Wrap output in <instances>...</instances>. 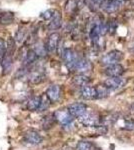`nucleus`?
Returning a JSON list of instances; mask_svg holds the SVG:
<instances>
[{"label":"nucleus","mask_w":134,"mask_h":150,"mask_svg":"<svg viewBox=\"0 0 134 150\" xmlns=\"http://www.w3.org/2000/svg\"><path fill=\"white\" fill-rule=\"evenodd\" d=\"M123 54L122 52L118 51V50H112V51L106 53L105 55L101 57L100 59V64L103 66H110L113 64H117L122 60Z\"/></svg>","instance_id":"f257e3e1"},{"label":"nucleus","mask_w":134,"mask_h":150,"mask_svg":"<svg viewBox=\"0 0 134 150\" xmlns=\"http://www.w3.org/2000/svg\"><path fill=\"white\" fill-rule=\"evenodd\" d=\"M78 121L83 126L87 127H96L99 124V117L95 113L92 112H85L83 115L78 117Z\"/></svg>","instance_id":"f03ea898"},{"label":"nucleus","mask_w":134,"mask_h":150,"mask_svg":"<svg viewBox=\"0 0 134 150\" xmlns=\"http://www.w3.org/2000/svg\"><path fill=\"white\" fill-rule=\"evenodd\" d=\"M62 59L64 61L65 65L68 67L69 69H75V66H76V63L78 61L79 58L77 57V54L73 51L72 49H64V51L62 53Z\"/></svg>","instance_id":"7ed1b4c3"},{"label":"nucleus","mask_w":134,"mask_h":150,"mask_svg":"<svg viewBox=\"0 0 134 150\" xmlns=\"http://www.w3.org/2000/svg\"><path fill=\"white\" fill-rule=\"evenodd\" d=\"M127 83V79L122 78V77H109L104 81L105 85L109 90H117L125 86Z\"/></svg>","instance_id":"20e7f679"},{"label":"nucleus","mask_w":134,"mask_h":150,"mask_svg":"<svg viewBox=\"0 0 134 150\" xmlns=\"http://www.w3.org/2000/svg\"><path fill=\"white\" fill-rule=\"evenodd\" d=\"M54 115L56 121H58L59 123H61L62 125H68L72 122L73 120V117L72 115L69 113L68 109H60V110H57L53 113Z\"/></svg>","instance_id":"39448f33"},{"label":"nucleus","mask_w":134,"mask_h":150,"mask_svg":"<svg viewBox=\"0 0 134 150\" xmlns=\"http://www.w3.org/2000/svg\"><path fill=\"white\" fill-rule=\"evenodd\" d=\"M60 42V35L57 32H53L49 35L47 39V43H46V48L47 51L49 53H53L57 50L58 45Z\"/></svg>","instance_id":"423d86ee"},{"label":"nucleus","mask_w":134,"mask_h":150,"mask_svg":"<svg viewBox=\"0 0 134 150\" xmlns=\"http://www.w3.org/2000/svg\"><path fill=\"white\" fill-rule=\"evenodd\" d=\"M67 109L69 111L70 114L72 115V117H80V116L83 115L86 112L87 106L84 103L77 102V103L70 104Z\"/></svg>","instance_id":"0eeeda50"},{"label":"nucleus","mask_w":134,"mask_h":150,"mask_svg":"<svg viewBox=\"0 0 134 150\" xmlns=\"http://www.w3.org/2000/svg\"><path fill=\"white\" fill-rule=\"evenodd\" d=\"M104 72L108 77H121V75L125 72V69L121 64L117 63L107 66Z\"/></svg>","instance_id":"6e6552de"},{"label":"nucleus","mask_w":134,"mask_h":150,"mask_svg":"<svg viewBox=\"0 0 134 150\" xmlns=\"http://www.w3.org/2000/svg\"><path fill=\"white\" fill-rule=\"evenodd\" d=\"M24 141L30 145H38L42 142V137L38 132L34 131V130H30V131L26 132L25 135H24Z\"/></svg>","instance_id":"1a4fd4ad"},{"label":"nucleus","mask_w":134,"mask_h":150,"mask_svg":"<svg viewBox=\"0 0 134 150\" xmlns=\"http://www.w3.org/2000/svg\"><path fill=\"white\" fill-rule=\"evenodd\" d=\"M122 6L119 2L115 1V0H105L104 2L101 3V9L106 13H114L118 10L120 7Z\"/></svg>","instance_id":"9d476101"},{"label":"nucleus","mask_w":134,"mask_h":150,"mask_svg":"<svg viewBox=\"0 0 134 150\" xmlns=\"http://www.w3.org/2000/svg\"><path fill=\"white\" fill-rule=\"evenodd\" d=\"M46 95L50 99L51 102H56L59 100L60 96H61V87L59 85H50L46 90Z\"/></svg>","instance_id":"9b49d317"},{"label":"nucleus","mask_w":134,"mask_h":150,"mask_svg":"<svg viewBox=\"0 0 134 150\" xmlns=\"http://www.w3.org/2000/svg\"><path fill=\"white\" fill-rule=\"evenodd\" d=\"M80 94H81V97L84 99H88V100H91V99H95L97 98V90L96 87L93 86H84L81 88V91H80Z\"/></svg>","instance_id":"f8f14e48"},{"label":"nucleus","mask_w":134,"mask_h":150,"mask_svg":"<svg viewBox=\"0 0 134 150\" xmlns=\"http://www.w3.org/2000/svg\"><path fill=\"white\" fill-rule=\"evenodd\" d=\"M62 22V17H61V13L59 11L55 10L53 12V15L50 19V23H49V29L50 30H56L61 26Z\"/></svg>","instance_id":"ddd939ff"},{"label":"nucleus","mask_w":134,"mask_h":150,"mask_svg":"<svg viewBox=\"0 0 134 150\" xmlns=\"http://www.w3.org/2000/svg\"><path fill=\"white\" fill-rule=\"evenodd\" d=\"M91 67L92 65L89 60L85 59V58H79L76 63V66H75V70L78 72H81V73H85V72L90 71Z\"/></svg>","instance_id":"4468645a"},{"label":"nucleus","mask_w":134,"mask_h":150,"mask_svg":"<svg viewBox=\"0 0 134 150\" xmlns=\"http://www.w3.org/2000/svg\"><path fill=\"white\" fill-rule=\"evenodd\" d=\"M90 82H91V79L84 74H78V75H76V76L73 77V83H74L76 86L81 87V88L84 86H87Z\"/></svg>","instance_id":"2eb2a0df"},{"label":"nucleus","mask_w":134,"mask_h":150,"mask_svg":"<svg viewBox=\"0 0 134 150\" xmlns=\"http://www.w3.org/2000/svg\"><path fill=\"white\" fill-rule=\"evenodd\" d=\"M41 102V96H33L27 101L26 108L29 111H38Z\"/></svg>","instance_id":"dca6fc26"},{"label":"nucleus","mask_w":134,"mask_h":150,"mask_svg":"<svg viewBox=\"0 0 134 150\" xmlns=\"http://www.w3.org/2000/svg\"><path fill=\"white\" fill-rule=\"evenodd\" d=\"M37 54L35 53V51L32 49V50H28L27 52L24 54V57H23V62H24V65L25 66H28V65L34 63L37 59Z\"/></svg>","instance_id":"f3484780"},{"label":"nucleus","mask_w":134,"mask_h":150,"mask_svg":"<svg viewBox=\"0 0 134 150\" xmlns=\"http://www.w3.org/2000/svg\"><path fill=\"white\" fill-rule=\"evenodd\" d=\"M2 69H3V73L6 74L10 71L11 67H12V58L9 54H6L5 56L2 58Z\"/></svg>","instance_id":"a211bd4d"},{"label":"nucleus","mask_w":134,"mask_h":150,"mask_svg":"<svg viewBox=\"0 0 134 150\" xmlns=\"http://www.w3.org/2000/svg\"><path fill=\"white\" fill-rule=\"evenodd\" d=\"M28 80L33 84H38L41 81L44 80L43 78V75L38 71H33L28 75Z\"/></svg>","instance_id":"6ab92c4d"},{"label":"nucleus","mask_w":134,"mask_h":150,"mask_svg":"<svg viewBox=\"0 0 134 150\" xmlns=\"http://www.w3.org/2000/svg\"><path fill=\"white\" fill-rule=\"evenodd\" d=\"M55 117L54 115H48V116H45L44 119L42 120V127L44 129H49L54 125V122H55Z\"/></svg>","instance_id":"aec40b11"},{"label":"nucleus","mask_w":134,"mask_h":150,"mask_svg":"<svg viewBox=\"0 0 134 150\" xmlns=\"http://www.w3.org/2000/svg\"><path fill=\"white\" fill-rule=\"evenodd\" d=\"M33 50L35 51L36 54H37V56H39V57H44L48 53L47 48H46V46H44L42 43H37Z\"/></svg>","instance_id":"412c9836"},{"label":"nucleus","mask_w":134,"mask_h":150,"mask_svg":"<svg viewBox=\"0 0 134 150\" xmlns=\"http://www.w3.org/2000/svg\"><path fill=\"white\" fill-rule=\"evenodd\" d=\"M79 5V0H68L65 4V10L67 12H74Z\"/></svg>","instance_id":"4be33fe9"},{"label":"nucleus","mask_w":134,"mask_h":150,"mask_svg":"<svg viewBox=\"0 0 134 150\" xmlns=\"http://www.w3.org/2000/svg\"><path fill=\"white\" fill-rule=\"evenodd\" d=\"M50 99L47 97V95H42L41 96V102H40V106H39V109H38V111H45L47 110L48 108H49L50 106Z\"/></svg>","instance_id":"5701e85b"},{"label":"nucleus","mask_w":134,"mask_h":150,"mask_svg":"<svg viewBox=\"0 0 134 150\" xmlns=\"http://www.w3.org/2000/svg\"><path fill=\"white\" fill-rule=\"evenodd\" d=\"M97 90V98H104L108 95L109 93V89L104 85H98V87H96Z\"/></svg>","instance_id":"b1692460"},{"label":"nucleus","mask_w":134,"mask_h":150,"mask_svg":"<svg viewBox=\"0 0 134 150\" xmlns=\"http://www.w3.org/2000/svg\"><path fill=\"white\" fill-rule=\"evenodd\" d=\"M94 146L89 141H79L76 146V150H93Z\"/></svg>","instance_id":"393cba45"},{"label":"nucleus","mask_w":134,"mask_h":150,"mask_svg":"<svg viewBox=\"0 0 134 150\" xmlns=\"http://www.w3.org/2000/svg\"><path fill=\"white\" fill-rule=\"evenodd\" d=\"M13 14L12 13H3L0 15V23L1 24H9L12 21Z\"/></svg>","instance_id":"a878e982"},{"label":"nucleus","mask_w":134,"mask_h":150,"mask_svg":"<svg viewBox=\"0 0 134 150\" xmlns=\"http://www.w3.org/2000/svg\"><path fill=\"white\" fill-rule=\"evenodd\" d=\"M7 54L10 55L11 53H13L14 49H15V40L13 39V38L9 37L8 40H7Z\"/></svg>","instance_id":"bb28decb"},{"label":"nucleus","mask_w":134,"mask_h":150,"mask_svg":"<svg viewBox=\"0 0 134 150\" xmlns=\"http://www.w3.org/2000/svg\"><path fill=\"white\" fill-rule=\"evenodd\" d=\"M7 54V45L5 41L0 38V58H3Z\"/></svg>","instance_id":"cd10ccee"},{"label":"nucleus","mask_w":134,"mask_h":150,"mask_svg":"<svg viewBox=\"0 0 134 150\" xmlns=\"http://www.w3.org/2000/svg\"><path fill=\"white\" fill-rule=\"evenodd\" d=\"M107 24H108V32L110 34H114L115 31L117 30V26H118L117 22L115 20H110L109 22H107Z\"/></svg>","instance_id":"c85d7f7f"},{"label":"nucleus","mask_w":134,"mask_h":150,"mask_svg":"<svg viewBox=\"0 0 134 150\" xmlns=\"http://www.w3.org/2000/svg\"><path fill=\"white\" fill-rule=\"evenodd\" d=\"M24 39H25V31L23 30H19L16 34V37H15V41L18 43H22Z\"/></svg>","instance_id":"c756f323"},{"label":"nucleus","mask_w":134,"mask_h":150,"mask_svg":"<svg viewBox=\"0 0 134 150\" xmlns=\"http://www.w3.org/2000/svg\"><path fill=\"white\" fill-rule=\"evenodd\" d=\"M89 3V5H92V6H98V5H101L102 2H104L105 0H87Z\"/></svg>","instance_id":"7c9ffc66"},{"label":"nucleus","mask_w":134,"mask_h":150,"mask_svg":"<svg viewBox=\"0 0 134 150\" xmlns=\"http://www.w3.org/2000/svg\"><path fill=\"white\" fill-rule=\"evenodd\" d=\"M53 12L54 11H51V10H47V11H45L44 13L42 14V17L44 18V19H51V17H52V15H53Z\"/></svg>","instance_id":"2f4dec72"},{"label":"nucleus","mask_w":134,"mask_h":150,"mask_svg":"<svg viewBox=\"0 0 134 150\" xmlns=\"http://www.w3.org/2000/svg\"><path fill=\"white\" fill-rule=\"evenodd\" d=\"M125 129L127 130H132L134 129V121H132V120H130V121H126L125 122Z\"/></svg>","instance_id":"473e14b6"},{"label":"nucleus","mask_w":134,"mask_h":150,"mask_svg":"<svg viewBox=\"0 0 134 150\" xmlns=\"http://www.w3.org/2000/svg\"><path fill=\"white\" fill-rule=\"evenodd\" d=\"M58 150H73L71 146H69V145H63V146L60 147Z\"/></svg>","instance_id":"72a5a7b5"},{"label":"nucleus","mask_w":134,"mask_h":150,"mask_svg":"<svg viewBox=\"0 0 134 150\" xmlns=\"http://www.w3.org/2000/svg\"><path fill=\"white\" fill-rule=\"evenodd\" d=\"M115 1H117V2H119V3L121 4V5H123L124 3L126 2V0H115Z\"/></svg>","instance_id":"f704fd0d"},{"label":"nucleus","mask_w":134,"mask_h":150,"mask_svg":"<svg viewBox=\"0 0 134 150\" xmlns=\"http://www.w3.org/2000/svg\"><path fill=\"white\" fill-rule=\"evenodd\" d=\"M132 51L134 52V45H133V47H132Z\"/></svg>","instance_id":"c9c22d12"}]
</instances>
